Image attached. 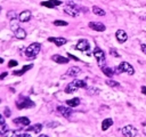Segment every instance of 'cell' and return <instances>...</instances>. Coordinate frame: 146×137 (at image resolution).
Here are the masks:
<instances>
[{
  "mask_svg": "<svg viewBox=\"0 0 146 137\" xmlns=\"http://www.w3.org/2000/svg\"><path fill=\"white\" fill-rule=\"evenodd\" d=\"M40 50H41V43H39V42H32L25 49V56L29 59H34L38 56V54L40 53Z\"/></svg>",
  "mask_w": 146,
  "mask_h": 137,
  "instance_id": "1",
  "label": "cell"
},
{
  "mask_svg": "<svg viewBox=\"0 0 146 137\" xmlns=\"http://www.w3.org/2000/svg\"><path fill=\"white\" fill-rule=\"evenodd\" d=\"M87 87V83L84 80H73L72 82H70L66 88H65V92L66 94H72V92H75L79 88H86Z\"/></svg>",
  "mask_w": 146,
  "mask_h": 137,
  "instance_id": "2",
  "label": "cell"
},
{
  "mask_svg": "<svg viewBox=\"0 0 146 137\" xmlns=\"http://www.w3.org/2000/svg\"><path fill=\"white\" fill-rule=\"evenodd\" d=\"M81 10H82L81 7L76 6L74 2H71V1L64 7V13L67 14L68 16H72V17H78Z\"/></svg>",
  "mask_w": 146,
  "mask_h": 137,
  "instance_id": "3",
  "label": "cell"
},
{
  "mask_svg": "<svg viewBox=\"0 0 146 137\" xmlns=\"http://www.w3.org/2000/svg\"><path fill=\"white\" fill-rule=\"evenodd\" d=\"M114 72H115V74H120L121 72H124V73H128L129 75H132L135 73V68L131 66L130 63L122 62L121 64H119V66L114 67Z\"/></svg>",
  "mask_w": 146,
  "mask_h": 137,
  "instance_id": "4",
  "label": "cell"
},
{
  "mask_svg": "<svg viewBox=\"0 0 146 137\" xmlns=\"http://www.w3.org/2000/svg\"><path fill=\"white\" fill-rule=\"evenodd\" d=\"M92 55H94L95 58L97 59V63H98L99 67L105 66V64H106V57H105L104 50H102L99 47H95V49H94V51H92Z\"/></svg>",
  "mask_w": 146,
  "mask_h": 137,
  "instance_id": "5",
  "label": "cell"
},
{
  "mask_svg": "<svg viewBox=\"0 0 146 137\" xmlns=\"http://www.w3.org/2000/svg\"><path fill=\"white\" fill-rule=\"evenodd\" d=\"M34 102L31 100L29 97H21L19 99H17L16 102V106L22 110V108H30V107H34Z\"/></svg>",
  "mask_w": 146,
  "mask_h": 137,
  "instance_id": "6",
  "label": "cell"
},
{
  "mask_svg": "<svg viewBox=\"0 0 146 137\" xmlns=\"http://www.w3.org/2000/svg\"><path fill=\"white\" fill-rule=\"evenodd\" d=\"M75 49H78L80 51H87V56H90V53L88 51L90 49V43L87 39H80L78 41V43L75 45Z\"/></svg>",
  "mask_w": 146,
  "mask_h": 137,
  "instance_id": "7",
  "label": "cell"
},
{
  "mask_svg": "<svg viewBox=\"0 0 146 137\" xmlns=\"http://www.w3.org/2000/svg\"><path fill=\"white\" fill-rule=\"evenodd\" d=\"M121 131H122L123 136H125V137H136L137 134H138L137 129H136L132 124H127V126H124Z\"/></svg>",
  "mask_w": 146,
  "mask_h": 137,
  "instance_id": "8",
  "label": "cell"
},
{
  "mask_svg": "<svg viewBox=\"0 0 146 137\" xmlns=\"http://www.w3.org/2000/svg\"><path fill=\"white\" fill-rule=\"evenodd\" d=\"M88 26L94 30V31H97V32H104L106 30V26L105 24L100 23V22H89L88 23Z\"/></svg>",
  "mask_w": 146,
  "mask_h": 137,
  "instance_id": "9",
  "label": "cell"
},
{
  "mask_svg": "<svg viewBox=\"0 0 146 137\" xmlns=\"http://www.w3.org/2000/svg\"><path fill=\"white\" fill-rule=\"evenodd\" d=\"M115 38H116V40H117L120 43H123V42H125V41L128 40V34L125 33L124 30L119 29V30H116V32H115Z\"/></svg>",
  "mask_w": 146,
  "mask_h": 137,
  "instance_id": "10",
  "label": "cell"
},
{
  "mask_svg": "<svg viewBox=\"0 0 146 137\" xmlns=\"http://www.w3.org/2000/svg\"><path fill=\"white\" fill-rule=\"evenodd\" d=\"M31 17H32V14L30 10H23L18 15V21L21 23H25V22H29L31 19Z\"/></svg>",
  "mask_w": 146,
  "mask_h": 137,
  "instance_id": "11",
  "label": "cell"
},
{
  "mask_svg": "<svg viewBox=\"0 0 146 137\" xmlns=\"http://www.w3.org/2000/svg\"><path fill=\"white\" fill-rule=\"evenodd\" d=\"M48 41H50V42H54L57 47H62V46H64L66 42H67V40L65 39V38H63V37H50V38H48Z\"/></svg>",
  "mask_w": 146,
  "mask_h": 137,
  "instance_id": "12",
  "label": "cell"
},
{
  "mask_svg": "<svg viewBox=\"0 0 146 137\" xmlns=\"http://www.w3.org/2000/svg\"><path fill=\"white\" fill-rule=\"evenodd\" d=\"M57 111H58L63 116H65V118H70V116L72 115V113H73V110H72L71 107H66V106H63V105H59V106L57 107Z\"/></svg>",
  "mask_w": 146,
  "mask_h": 137,
  "instance_id": "13",
  "label": "cell"
},
{
  "mask_svg": "<svg viewBox=\"0 0 146 137\" xmlns=\"http://www.w3.org/2000/svg\"><path fill=\"white\" fill-rule=\"evenodd\" d=\"M13 121L15 124H18V126H23V127L30 126V119L27 116H18V118L14 119Z\"/></svg>",
  "mask_w": 146,
  "mask_h": 137,
  "instance_id": "14",
  "label": "cell"
},
{
  "mask_svg": "<svg viewBox=\"0 0 146 137\" xmlns=\"http://www.w3.org/2000/svg\"><path fill=\"white\" fill-rule=\"evenodd\" d=\"M51 59L55 61L57 64H67L70 62V59L67 57H64L62 55H58V54H55L51 56Z\"/></svg>",
  "mask_w": 146,
  "mask_h": 137,
  "instance_id": "15",
  "label": "cell"
},
{
  "mask_svg": "<svg viewBox=\"0 0 146 137\" xmlns=\"http://www.w3.org/2000/svg\"><path fill=\"white\" fill-rule=\"evenodd\" d=\"M80 73H81V68L78 67V66H71V67L66 71V75H67V76H71V78L78 76Z\"/></svg>",
  "mask_w": 146,
  "mask_h": 137,
  "instance_id": "16",
  "label": "cell"
},
{
  "mask_svg": "<svg viewBox=\"0 0 146 137\" xmlns=\"http://www.w3.org/2000/svg\"><path fill=\"white\" fill-rule=\"evenodd\" d=\"M63 2L59 1V0H48V1H42L41 2V6H44V7H48V8H55L57 6H60Z\"/></svg>",
  "mask_w": 146,
  "mask_h": 137,
  "instance_id": "17",
  "label": "cell"
},
{
  "mask_svg": "<svg viewBox=\"0 0 146 137\" xmlns=\"http://www.w3.org/2000/svg\"><path fill=\"white\" fill-rule=\"evenodd\" d=\"M41 130H42V124L41 123H35V124H32V126H27V128H26V131H32L34 134H39Z\"/></svg>",
  "mask_w": 146,
  "mask_h": 137,
  "instance_id": "18",
  "label": "cell"
},
{
  "mask_svg": "<svg viewBox=\"0 0 146 137\" xmlns=\"http://www.w3.org/2000/svg\"><path fill=\"white\" fill-rule=\"evenodd\" d=\"M111 126H113V119L112 118H106L102 121V130L106 131Z\"/></svg>",
  "mask_w": 146,
  "mask_h": 137,
  "instance_id": "19",
  "label": "cell"
},
{
  "mask_svg": "<svg viewBox=\"0 0 146 137\" xmlns=\"http://www.w3.org/2000/svg\"><path fill=\"white\" fill-rule=\"evenodd\" d=\"M100 68H102V72H103L107 78H110V79L115 74L114 68H111V67H108V66H106V65H105V66H102Z\"/></svg>",
  "mask_w": 146,
  "mask_h": 137,
  "instance_id": "20",
  "label": "cell"
},
{
  "mask_svg": "<svg viewBox=\"0 0 146 137\" xmlns=\"http://www.w3.org/2000/svg\"><path fill=\"white\" fill-rule=\"evenodd\" d=\"M80 103H81V100H80L79 97H74V98H71V99H67L66 100V104L70 107H76V106L80 105Z\"/></svg>",
  "mask_w": 146,
  "mask_h": 137,
  "instance_id": "21",
  "label": "cell"
},
{
  "mask_svg": "<svg viewBox=\"0 0 146 137\" xmlns=\"http://www.w3.org/2000/svg\"><path fill=\"white\" fill-rule=\"evenodd\" d=\"M33 67V65L32 64H29V65H25V66H23L22 67V70H18V71H14L13 72V74L14 75H23L25 72H27L29 70H31Z\"/></svg>",
  "mask_w": 146,
  "mask_h": 137,
  "instance_id": "22",
  "label": "cell"
},
{
  "mask_svg": "<svg viewBox=\"0 0 146 137\" xmlns=\"http://www.w3.org/2000/svg\"><path fill=\"white\" fill-rule=\"evenodd\" d=\"M14 33H15V37H16L17 39H19V40H23V39L26 38V31H25L24 29H22V27H19V29H18L17 31H15Z\"/></svg>",
  "mask_w": 146,
  "mask_h": 137,
  "instance_id": "23",
  "label": "cell"
},
{
  "mask_svg": "<svg viewBox=\"0 0 146 137\" xmlns=\"http://www.w3.org/2000/svg\"><path fill=\"white\" fill-rule=\"evenodd\" d=\"M91 10H92V13L95 14V15H97V16H105V10L103 9V8H100V7H98V6H92V8H91Z\"/></svg>",
  "mask_w": 146,
  "mask_h": 137,
  "instance_id": "24",
  "label": "cell"
},
{
  "mask_svg": "<svg viewBox=\"0 0 146 137\" xmlns=\"http://www.w3.org/2000/svg\"><path fill=\"white\" fill-rule=\"evenodd\" d=\"M18 22H19L18 19H13V21L10 22V29H11V31H13V32L17 31V30L21 27V26L18 25Z\"/></svg>",
  "mask_w": 146,
  "mask_h": 137,
  "instance_id": "25",
  "label": "cell"
},
{
  "mask_svg": "<svg viewBox=\"0 0 146 137\" xmlns=\"http://www.w3.org/2000/svg\"><path fill=\"white\" fill-rule=\"evenodd\" d=\"M99 89L98 88H96V87H89L88 89H87V92H88V95H91V96H95V95H98L99 94Z\"/></svg>",
  "mask_w": 146,
  "mask_h": 137,
  "instance_id": "26",
  "label": "cell"
},
{
  "mask_svg": "<svg viewBox=\"0 0 146 137\" xmlns=\"http://www.w3.org/2000/svg\"><path fill=\"white\" fill-rule=\"evenodd\" d=\"M7 17H8V19H10V21H13V19H18V15H17V13H16L15 10L8 11V13H7Z\"/></svg>",
  "mask_w": 146,
  "mask_h": 137,
  "instance_id": "27",
  "label": "cell"
},
{
  "mask_svg": "<svg viewBox=\"0 0 146 137\" xmlns=\"http://www.w3.org/2000/svg\"><path fill=\"white\" fill-rule=\"evenodd\" d=\"M105 82H106V84H107V86L113 87V88H115V87H119V86H120V83H119L117 81H114V80H112V79H107Z\"/></svg>",
  "mask_w": 146,
  "mask_h": 137,
  "instance_id": "28",
  "label": "cell"
},
{
  "mask_svg": "<svg viewBox=\"0 0 146 137\" xmlns=\"http://www.w3.org/2000/svg\"><path fill=\"white\" fill-rule=\"evenodd\" d=\"M52 24H54L55 26H67V25H68V23H67V22H65V21H59V19L54 21V22H52Z\"/></svg>",
  "mask_w": 146,
  "mask_h": 137,
  "instance_id": "29",
  "label": "cell"
},
{
  "mask_svg": "<svg viewBox=\"0 0 146 137\" xmlns=\"http://www.w3.org/2000/svg\"><path fill=\"white\" fill-rule=\"evenodd\" d=\"M8 130H9V128H8V126L6 124V122L0 124V134H1V136H2L3 134H6Z\"/></svg>",
  "mask_w": 146,
  "mask_h": 137,
  "instance_id": "30",
  "label": "cell"
},
{
  "mask_svg": "<svg viewBox=\"0 0 146 137\" xmlns=\"http://www.w3.org/2000/svg\"><path fill=\"white\" fill-rule=\"evenodd\" d=\"M2 137H17V134L14 130H8L6 134L2 135Z\"/></svg>",
  "mask_w": 146,
  "mask_h": 137,
  "instance_id": "31",
  "label": "cell"
},
{
  "mask_svg": "<svg viewBox=\"0 0 146 137\" xmlns=\"http://www.w3.org/2000/svg\"><path fill=\"white\" fill-rule=\"evenodd\" d=\"M110 54H111V55H112L113 57H116V58L121 56V55L119 54V51H117V50H116L115 48H110Z\"/></svg>",
  "mask_w": 146,
  "mask_h": 137,
  "instance_id": "32",
  "label": "cell"
},
{
  "mask_svg": "<svg viewBox=\"0 0 146 137\" xmlns=\"http://www.w3.org/2000/svg\"><path fill=\"white\" fill-rule=\"evenodd\" d=\"M3 115L7 116V118H9V116L11 115V111H10L9 107H5V108H3Z\"/></svg>",
  "mask_w": 146,
  "mask_h": 137,
  "instance_id": "33",
  "label": "cell"
},
{
  "mask_svg": "<svg viewBox=\"0 0 146 137\" xmlns=\"http://www.w3.org/2000/svg\"><path fill=\"white\" fill-rule=\"evenodd\" d=\"M18 63H17V61H15V59H11V61H9L8 62V66L9 67H14V66H16Z\"/></svg>",
  "mask_w": 146,
  "mask_h": 137,
  "instance_id": "34",
  "label": "cell"
},
{
  "mask_svg": "<svg viewBox=\"0 0 146 137\" xmlns=\"http://www.w3.org/2000/svg\"><path fill=\"white\" fill-rule=\"evenodd\" d=\"M46 126L49 127V128H51V127H57V126H59V123H58V122H49V123H47Z\"/></svg>",
  "mask_w": 146,
  "mask_h": 137,
  "instance_id": "35",
  "label": "cell"
},
{
  "mask_svg": "<svg viewBox=\"0 0 146 137\" xmlns=\"http://www.w3.org/2000/svg\"><path fill=\"white\" fill-rule=\"evenodd\" d=\"M140 49H141V51L144 54H146V43H141L140 45Z\"/></svg>",
  "mask_w": 146,
  "mask_h": 137,
  "instance_id": "36",
  "label": "cell"
},
{
  "mask_svg": "<svg viewBox=\"0 0 146 137\" xmlns=\"http://www.w3.org/2000/svg\"><path fill=\"white\" fill-rule=\"evenodd\" d=\"M140 90H141V92H143L144 95H146V86H141Z\"/></svg>",
  "mask_w": 146,
  "mask_h": 137,
  "instance_id": "37",
  "label": "cell"
},
{
  "mask_svg": "<svg viewBox=\"0 0 146 137\" xmlns=\"http://www.w3.org/2000/svg\"><path fill=\"white\" fill-rule=\"evenodd\" d=\"M68 55V58H72V59H74V61H79V58H76L75 56H73V55H71V54H67Z\"/></svg>",
  "mask_w": 146,
  "mask_h": 137,
  "instance_id": "38",
  "label": "cell"
},
{
  "mask_svg": "<svg viewBox=\"0 0 146 137\" xmlns=\"http://www.w3.org/2000/svg\"><path fill=\"white\" fill-rule=\"evenodd\" d=\"M7 74H8L7 72H2V74H1V76H0V79H1V80H3V79H5L6 76H7Z\"/></svg>",
  "mask_w": 146,
  "mask_h": 137,
  "instance_id": "39",
  "label": "cell"
},
{
  "mask_svg": "<svg viewBox=\"0 0 146 137\" xmlns=\"http://www.w3.org/2000/svg\"><path fill=\"white\" fill-rule=\"evenodd\" d=\"M17 137H31L30 134H22V135H18Z\"/></svg>",
  "mask_w": 146,
  "mask_h": 137,
  "instance_id": "40",
  "label": "cell"
},
{
  "mask_svg": "<svg viewBox=\"0 0 146 137\" xmlns=\"http://www.w3.org/2000/svg\"><path fill=\"white\" fill-rule=\"evenodd\" d=\"M39 137H48V136H47V135H40Z\"/></svg>",
  "mask_w": 146,
  "mask_h": 137,
  "instance_id": "41",
  "label": "cell"
}]
</instances>
